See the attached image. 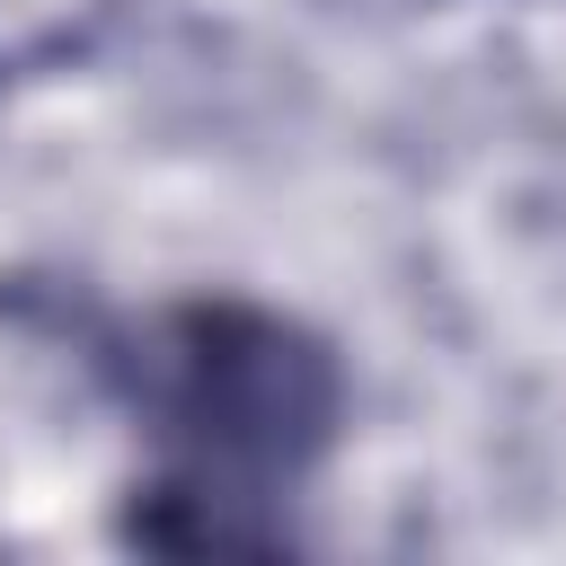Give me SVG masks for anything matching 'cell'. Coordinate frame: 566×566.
I'll return each mask as SVG.
<instances>
[{
  "mask_svg": "<svg viewBox=\"0 0 566 566\" xmlns=\"http://www.w3.org/2000/svg\"><path fill=\"white\" fill-rule=\"evenodd\" d=\"M80 363L159 460L133 486V539L150 548H274V504L336 451L354 407L336 345L248 292L88 318Z\"/></svg>",
  "mask_w": 566,
  "mask_h": 566,
  "instance_id": "1",
  "label": "cell"
}]
</instances>
